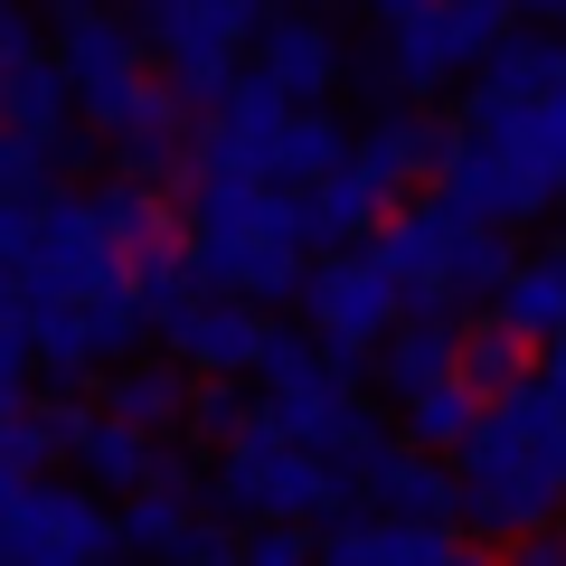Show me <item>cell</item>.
<instances>
[{"label": "cell", "instance_id": "1", "mask_svg": "<svg viewBox=\"0 0 566 566\" xmlns=\"http://www.w3.org/2000/svg\"><path fill=\"white\" fill-rule=\"evenodd\" d=\"M557 416L566 397L547 378H510L501 397H482L463 434V528L472 538H520V528L566 510V472H557Z\"/></svg>", "mask_w": 566, "mask_h": 566}, {"label": "cell", "instance_id": "2", "mask_svg": "<svg viewBox=\"0 0 566 566\" xmlns=\"http://www.w3.org/2000/svg\"><path fill=\"white\" fill-rule=\"evenodd\" d=\"M189 264L208 293H245V303H303L312 245H303V199L283 180H245V170H208L189 189Z\"/></svg>", "mask_w": 566, "mask_h": 566}, {"label": "cell", "instance_id": "3", "mask_svg": "<svg viewBox=\"0 0 566 566\" xmlns=\"http://www.w3.org/2000/svg\"><path fill=\"white\" fill-rule=\"evenodd\" d=\"M208 510H227V520H340V510H368V501H359V463L349 453H312L303 434H283L264 416L237 444H218Z\"/></svg>", "mask_w": 566, "mask_h": 566}, {"label": "cell", "instance_id": "4", "mask_svg": "<svg viewBox=\"0 0 566 566\" xmlns=\"http://www.w3.org/2000/svg\"><path fill=\"white\" fill-rule=\"evenodd\" d=\"M114 283H133V255L104 237L95 199H57V189H39V199H29L20 293H29V303H95V293H114Z\"/></svg>", "mask_w": 566, "mask_h": 566}, {"label": "cell", "instance_id": "5", "mask_svg": "<svg viewBox=\"0 0 566 566\" xmlns=\"http://www.w3.org/2000/svg\"><path fill=\"white\" fill-rule=\"evenodd\" d=\"M510 29V0H416L406 20H387V95H434V85L472 76L482 48Z\"/></svg>", "mask_w": 566, "mask_h": 566}, {"label": "cell", "instance_id": "6", "mask_svg": "<svg viewBox=\"0 0 566 566\" xmlns=\"http://www.w3.org/2000/svg\"><path fill=\"white\" fill-rule=\"evenodd\" d=\"M303 312H312V331H322L331 368H368V349L397 331L406 293H397V274H387L368 245H322V264L303 274Z\"/></svg>", "mask_w": 566, "mask_h": 566}, {"label": "cell", "instance_id": "7", "mask_svg": "<svg viewBox=\"0 0 566 566\" xmlns=\"http://www.w3.org/2000/svg\"><path fill=\"white\" fill-rule=\"evenodd\" d=\"M57 66L76 85V114H95V133H114L151 95V76H142V29L114 20V10H95V0L57 10Z\"/></svg>", "mask_w": 566, "mask_h": 566}, {"label": "cell", "instance_id": "8", "mask_svg": "<svg viewBox=\"0 0 566 566\" xmlns=\"http://www.w3.org/2000/svg\"><path fill=\"white\" fill-rule=\"evenodd\" d=\"M114 547H123V528L104 520V501L76 491V482H39V472H29L20 501L0 510V557H20V566H95V557H114Z\"/></svg>", "mask_w": 566, "mask_h": 566}, {"label": "cell", "instance_id": "9", "mask_svg": "<svg viewBox=\"0 0 566 566\" xmlns=\"http://www.w3.org/2000/svg\"><path fill=\"white\" fill-rule=\"evenodd\" d=\"M434 199H453L463 218H491V227H528V218H547V199H557V189H547L538 170H520L491 133L453 123L444 151H434Z\"/></svg>", "mask_w": 566, "mask_h": 566}, {"label": "cell", "instance_id": "10", "mask_svg": "<svg viewBox=\"0 0 566 566\" xmlns=\"http://www.w3.org/2000/svg\"><path fill=\"white\" fill-rule=\"evenodd\" d=\"M453 237H463V208L453 199H416V208H387L359 245L397 274V293L416 312H434V303L453 312Z\"/></svg>", "mask_w": 566, "mask_h": 566}, {"label": "cell", "instance_id": "11", "mask_svg": "<svg viewBox=\"0 0 566 566\" xmlns=\"http://www.w3.org/2000/svg\"><path fill=\"white\" fill-rule=\"evenodd\" d=\"M255 76L274 85L283 104H331V85L349 76V57H340V29L322 20V10H264L255 20Z\"/></svg>", "mask_w": 566, "mask_h": 566}, {"label": "cell", "instance_id": "12", "mask_svg": "<svg viewBox=\"0 0 566 566\" xmlns=\"http://www.w3.org/2000/svg\"><path fill=\"white\" fill-rule=\"evenodd\" d=\"M274 424H283V434H303L312 453H349V463H359V453L387 434L378 406H368L359 387H349V368H331V359L312 368V378L274 387Z\"/></svg>", "mask_w": 566, "mask_h": 566}, {"label": "cell", "instance_id": "13", "mask_svg": "<svg viewBox=\"0 0 566 566\" xmlns=\"http://www.w3.org/2000/svg\"><path fill=\"white\" fill-rule=\"evenodd\" d=\"M359 501L387 510V520H463V482H453L444 453H424V444H368L359 453Z\"/></svg>", "mask_w": 566, "mask_h": 566}, {"label": "cell", "instance_id": "14", "mask_svg": "<svg viewBox=\"0 0 566 566\" xmlns=\"http://www.w3.org/2000/svg\"><path fill=\"white\" fill-rule=\"evenodd\" d=\"M218 123H199V142H189V170H245V180H264V151H274V123H283V95L264 76H227V95L208 104Z\"/></svg>", "mask_w": 566, "mask_h": 566}, {"label": "cell", "instance_id": "15", "mask_svg": "<svg viewBox=\"0 0 566 566\" xmlns=\"http://www.w3.org/2000/svg\"><path fill=\"white\" fill-rule=\"evenodd\" d=\"M264 303H245V293H199V303L170 322V349H180L199 378H255L264 359Z\"/></svg>", "mask_w": 566, "mask_h": 566}, {"label": "cell", "instance_id": "16", "mask_svg": "<svg viewBox=\"0 0 566 566\" xmlns=\"http://www.w3.org/2000/svg\"><path fill=\"white\" fill-rule=\"evenodd\" d=\"M463 123L491 133L510 161L538 170L547 189H566V85H547V95H472Z\"/></svg>", "mask_w": 566, "mask_h": 566}, {"label": "cell", "instance_id": "17", "mask_svg": "<svg viewBox=\"0 0 566 566\" xmlns=\"http://www.w3.org/2000/svg\"><path fill=\"white\" fill-rule=\"evenodd\" d=\"M293 199H303V245H359L368 227L387 218V199H397V189H387L378 170L340 161V170H322V180H303Z\"/></svg>", "mask_w": 566, "mask_h": 566}, {"label": "cell", "instance_id": "18", "mask_svg": "<svg viewBox=\"0 0 566 566\" xmlns=\"http://www.w3.org/2000/svg\"><path fill=\"white\" fill-rule=\"evenodd\" d=\"M349 142H359V133H349L331 104H283L274 151H264V180L303 189V180H322V170H340V161H349Z\"/></svg>", "mask_w": 566, "mask_h": 566}, {"label": "cell", "instance_id": "19", "mask_svg": "<svg viewBox=\"0 0 566 566\" xmlns=\"http://www.w3.org/2000/svg\"><path fill=\"white\" fill-rule=\"evenodd\" d=\"M0 123H10V133H39V142L76 133V85H66L57 48H39V57H20V66H0Z\"/></svg>", "mask_w": 566, "mask_h": 566}, {"label": "cell", "instance_id": "20", "mask_svg": "<svg viewBox=\"0 0 566 566\" xmlns=\"http://www.w3.org/2000/svg\"><path fill=\"white\" fill-rule=\"evenodd\" d=\"M453 359H463V331L444 322V303L416 312V322H397L378 349H368V368H378L387 397H406V387H424V378H453Z\"/></svg>", "mask_w": 566, "mask_h": 566}, {"label": "cell", "instance_id": "21", "mask_svg": "<svg viewBox=\"0 0 566 566\" xmlns=\"http://www.w3.org/2000/svg\"><path fill=\"white\" fill-rule=\"evenodd\" d=\"M189 406V359L170 349V359H114V378H104V416L142 424V434H161V424H180Z\"/></svg>", "mask_w": 566, "mask_h": 566}, {"label": "cell", "instance_id": "22", "mask_svg": "<svg viewBox=\"0 0 566 566\" xmlns=\"http://www.w3.org/2000/svg\"><path fill=\"white\" fill-rule=\"evenodd\" d=\"M434 151H444V123H424V114H378L359 142H349V161H359V170H378L387 189L434 180Z\"/></svg>", "mask_w": 566, "mask_h": 566}, {"label": "cell", "instance_id": "23", "mask_svg": "<svg viewBox=\"0 0 566 566\" xmlns=\"http://www.w3.org/2000/svg\"><path fill=\"white\" fill-rule=\"evenodd\" d=\"M557 76H566V48L547 29H501L472 66V95H547Z\"/></svg>", "mask_w": 566, "mask_h": 566}, {"label": "cell", "instance_id": "24", "mask_svg": "<svg viewBox=\"0 0 566 566\" xmlns=\"http://www.w3.org/2000/svg\"><path fill=\"white\" fill-rule=\"evenodd\" d=\"M66 453H76V472H85L95 491H142V482H151V453H161V444H151L142 424H123V416H85Z\"/></svg>", "mask_w": 566, "mask_h": 566}, {"label": "cell", "instance_id": "25", "mask_svg": "<svg viewBox=\"0 0 566 566\" xmlns=\"http://www.w3.org/2000/svg\"><path fill=\"white\" fill-rule=\"evenodd\" d=\"M397 416H406V444H424V453H463L472 416H482V387H472L463 368H453V378L406 387V397H397Z\"/></svg>", "mask_w": 566, "mask_h": 566}, {"label": "cell", "instance_id": "26", "mask_svg": "<svg viewBox=\"0 0 566 566\" xmlns=\"http://www.w3.org/2000/svg\"><path fill=\"white\" fill-rule=\"evenodd\" d=\"M29 359H39L48 387H85L95 378V322H85V303H29Z\"/></svg>", "mask_w": 566, "mask_h": 566}, {"label": "cell", "instance_id": "27", "mask_svg": "<svg viewBox=\"0 0 566 566\" xmlns=\"http://www.w3.org/2000/svg\"><path fill=\"white\" fill-rule=\"evenodd\" d=\"M491 312H501L510 331H528V340H547V331L566 322V245H547V255L510 264L501 293H491Z\"/></svg>", "mask_w": 566, "mask_h": 566}, {"label": "cell", "instance_id": "28", "mask_svg": "<svg viewBox=\"0 0 566 566\" xmlns=\"http://www.w3.org/2000/svg\"><path fill=\"white\" fill-rule=\"evenodd\" d=\"M199 293H208V283H199V264H189L180 237L133 245V303H142V322H151V331H170L189 303H199Z\"/></svg>", "mask_w": 566, "mask_h": 566}, {"label": "cell", "instance_id": "29", "mask_svg": "<svg viewBox=\"0 0 566 566\" xmlns=\"http://www.w3.org/2000/svg\"><path fill=\"white\" fill-rule=\"evenodd\" d=\"M274 416V397H255L245 378H199L189 368V406H180V424L199 434V444H237L245 424H264Z\"/></svg>", "mask_w": 566, "mask_h": 566}, {"label": "cell", "instance_id": "30", "mask_svg": "<svg viewBox=\"0 0 566 566\" xmlns=\"http://www.w3.org/2000/svg\"><path fill=\"white\" fill-rule=\"evenodd\" d=\"M76 161H85V133L39 142V133H10V123H0V199H39V189H57V170H76Z\"/></svg>", "mask_w": 566, "mask_h": 566}, {"label": "cell", "instance_id": "31", "mask_svg": "<svg viewBox=\"0 0 566 566\" xmlns=\"http://www.w3.org/2000/svg\"><path fill=\"white\" fill-rule=\"evenodd\" d=\"M95 218H104V237L123 245V255H133V245H151V237H170V199L151 180H114L95 199Z\"/></svg>", "mask_w": 566, "mask_h": 566}, {"label": "cell", "instance_id": "32", "mask_svg": "<svg viewBox=\"0 0 566 566\" xmlns=\"http://www.w3.org/2000/svg\"><path fill=\"white\" fill-rule=\"evenodd\" d=\"M453 368H463V378L482 387V397H501L510 378H528V331H510L501 312H491V322L463 340V359H453Z\"/></svg>", "mask_w": 566, "mask_h": 566}, {"label": "cell", "instance_id": "33", "mask_svg": "<svg viewBox=\"0 0 566 566\" xmlns=\"http://www.w3.org/2000/svg\"><path fill=\"white\" fill-rule=\"evenodd\" d=\"M189 510H199V501H180V491H161V482H142L133 501H123L114 528H123V547H133V557H170V538H180Z\"/></svg>", "mask_w": 566, "mask_h": 566}, {"label": "cell", "instance_id": "34", "mask_svg": "<svg viewBox=\"0 0 566 566\" xmlns=\"http://www.w3.org/2000/svg\"><path fill=\"white\" fill-rule=\"evenodd\" d=\"M245 557H255V566H303V557H322V520H245Z\"/></svg>", "mask_w": 566, "mask_h": 566}, {"label": "cell", "instance_id": "35", "mask_svg": "<svg viewBox=\"0 0 566 566\" xmlns=\"http://www.w3.org/2000/svg\"><path fill=\"white\" fill-rule=\"evenodd\" d=\"M170 557H189V566H237L245 557V520H199V510H189L180 520V538H170Z\"/></svg>", "mask_w": 566, "mask_h": 566}, {"label": "cell", "instance_id": "36", "mask_svg": "<svg viewBox=\"0 0 566 566\" xmlns=\"http://www.w3.org/2000/svg\"><path fill=\"white\" fill-rule=\"evenodd\" d=\"M0 453H10V463H20V472H39L48 453H57V434H48V416H29V406H20V416L0 424Z\"/></svg>", "mask_w": 566, "mask_h": 566}, {"label": "cell", "instance_id": "37", "mask_svg": "<svg viewBox=\"0 0 566 566\" xmlns=\"http://www.w3.org/2000/svg\"><path fill=\"white\" fill-rule=\"evenodd\" d=\"M39 48H48L39 10H29V0H0V66H20V57H39Z\"/></svg>", "mask_w": 566, "mask_h": 566}, {"label": "cell", "instance_id": "38", "mask_svg": "<svg viewBox=\"0 0 566 566\" xmlns=\"http://www.w3.org/2000/svg\"><path fill=\"white\" fill-rule=\"evenodd\" d=\"M29 368L39 359H29V303H20V312H0V387H29Z\"/></svg>", "mask_w": 566, "mask_h": 566}, {"label": "cell", "instance_id": "39", "mask_svg": "<svg viewBox=\"0 0 566 566\" xmlns=\"http://www.w3.org/2000/svg\"><path fill=\"white\" fill-rule=\"evenodd\" d=\"M510 557H520V566H566V528H557V520L520 528V538H510Z\"/></svg>", "mask_w": 566, "mask_h": 566}, {"label": "cell", "instance_id": "40", "mask_svg": "<svg viewBox=\"0 0 566 566\" xmlns=\"http://www.w3.org/2000/svg\"><path fill=\"white\" fill-rule=\"evenodd\" d=\"M20 482H29V472H20V463H10V453H0V510L20 501Z\"/></svg>", "mask_w": 566, "mask_h": 566}, {"label": "cell", "instance_id": "41", "mask_svg": "<svg viewBox=\"0 0 566 566\" xmlns=\"http://www.w3.org/2000/svg\"><path fill=\"white\" fill-rule=\"evenodd\" d=\"M406 10H416V0H368V20H378V29H387V20H406Z\"/></svg>", "mask_w": 566, "mask_h": 566}, {"label": "cell", "instance_id": "42", "mask_svg": "<svg viewBox=\"0 0 566 566\" xmlns=\"http://www.w3.org/2000/svg\"><path fill=\"white\" fill-rule=\"evenodd\" d=\"M510 10H538V20H557V10H566V0H510Z\"/></svg>", "mask_w": 566, "mask_h": 566}, {"label": "cell", "instance_id": "43", "mask_svg": "<svg viewBox=\"0 0 566 566\" xmlns=\"http://www.w3.org/2000/svg\"><path fill=\"white\" fill-rule=\"evenodd\" d=\"M10 416H20V387H0V424H10Z\"/></svg>", "mask_w": 566, "mask_h": 566}]
</instances>
